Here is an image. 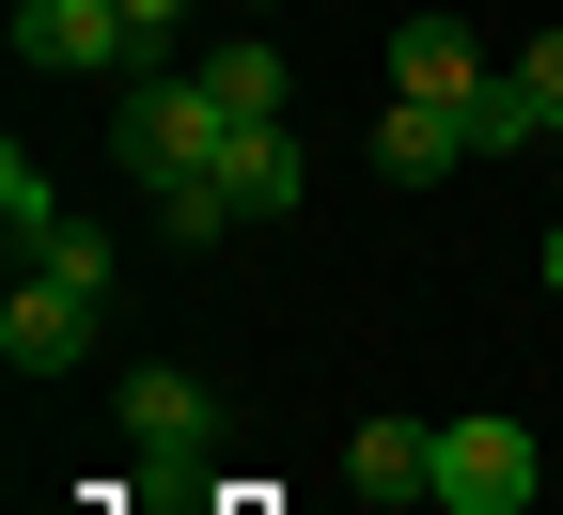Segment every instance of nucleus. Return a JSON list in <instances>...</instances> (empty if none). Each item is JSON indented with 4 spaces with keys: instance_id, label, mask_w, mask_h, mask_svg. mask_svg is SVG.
I'll list each match as a JSON object with an SVG mask.
<instances>
[{
    "instance_id": "nucleus-17",
    "label": "nucleus",
    "mask_w": 563,
    "mask_h": 515,
    "mask_svg": "<svg viewBox=\"0 0 563 515\" xmlns=\"http://www.w3.org/2000/svg\"><path fill=\"white\" fill-rule=\"evenodd\" d=\"M532 266H548V298H563V219H548V250H532Z\"/></svg>"
},
{
    "instance_id": "nucleus-2",
    "label": "nucleus",
    "mask_w": 563,
    "mask_h": 515,
    "mask_svg": "<svg viewBox=\"0 0 563 515\" xmlns=\"http://www.w3.org/2000/svg\"><path fill=\"white\" fill-rule=\"evenodd\" d=\"M16 63L32 79H141L125 0H16Z\"/></svg>"
},
{
    "instance_id": "nucleus-1",
    "label": "nucleus",
    "mask_w": 563,
    "mask_h": 515,
    "mask_svg": "<svg viewBox=\"0 0 563 515\" xmlns=\"http://www.w3.org/2000/svg\"><path fill=\"white\" fill-rule=\"evenodd\" d=\"M220 141H235V110L203 94V79H173V63L110 79V157H125L141 188H173V172H220Z\"/></svg>"
},
{
    "instance_id": "nucleus-8",
    "label": "nucleus",
    "mask_w": 563,
    "mask_h": 515,
    "mask_svg": "<svg viewBox=\"0 0 563 515\" xmlns=\"http://www.w3.org/2000/svg\"><path fill=\"white\" fill-rule=\"evenodd\" d=\"M344 484L361 500H439V422H361L344 437Z\"/></svg>"
},
{
    "instance_id": "nucleus-3",
    "label": "nucleus",
    "mask_w": 563,
    "mask_h": 515,
    "mask_svg": "<svg viewBox=\"0 0 563 515\" xmlns=\"http://www.w3.org/2000/svg\"><path fill=\"white\" fill-rule=\"evenodd\" d=\"M110 344V298H79V281H16V298H0V359H16V376H79V359Z\"/></svg>"
},
{
    "instance_id": "nucleus-14",
    "label": "nucleus",
    "mask_w": 563,
    "mask_h": 515,
    "mask_svg": "<svg viewBox=\"0 0 563 515\" xmlns=\"http://www.w3.org/2000/svg\"><path fill=\"white\" fill-rule=\"evenodd\" d=\"M0 219H16V250H47V235H63V188H47L32 157H0Z\"/></svg>"
},
{
    "instance_id": "nucleus-5",
    "label": "nucleus",
    "mask_w": 563,
    "mask_h": 515,
    "mask_svg": "<svg viewBox=\"0 0 563 515\" xmlns=\"http://www.w3.org/2000/svg\"><path fill=\"white\" fill-rule=\"evenodd\" d=\"M439 500L454 515H517L532 500V422H439Z\"/></svg>"
},
{
    "instance_id": "nucleus-4",
    "label": "nucleus",
    "mask_w": 563,
    "mask_h": 515,
    "mask_svg": "<svg viewBox=\"0 0 563 515\" xmlns=\"http://www.w3.org/2000/svg\"><path fill=\"white\" fill-rule=\"evenodd\" d=\"M110 422H125V454H157V469H188L203 437H220V391H203V376H173V359H141V376L110 391Z\"/></svg>"
},
{
    "instance_id": "nucleus-9",
    "label": "nucleus",
    "mask_w": 563,
    "mask_h": 515,
    "mask_svg": "<svg viewBox=\"0 0 563 515\" xmlns=\"http://www.w3.org/2000/svg\"><path fill=\"white\" fill-rule=\"evenodd\" d=\"M454 157H470V125H454V110H422V94L376 110V172H391V188H439Z\"/></svg>"
},
{
    "instance_id": "nucleus-12",
    "label": "nucleus",
    "mask_w": 563,
    "mask_h": 515,
    "mask_svg": "<svg viewBox=\"0 0 563 515\" xmlns=\"http://www.w3.org/2000/svg\"><path fill=\"white\" fill-rule=\"evenodd\" d=\"M157 235H188V250H203V235H235V203H220V172H173V188H157Z\"/></svg>"
},
{
    "instance_id": "nucleus-10",
    "label": "nucleus",
    "mask_w": 563,
    "mask_h": 515,
    "mask_svg": "<svg viewBox=\"0 0 563 515\" xmlns=\"http://www.w3.org/2000/svg\"><path fill=\"white\" fill-rule=\"evenodd\" d=\"M203 94H220L235 125H282V110H298V79H282V47H266V32H235V47H203Z\"/></svg>"
},
{
    "instance_id": "nucleus-11",
    "label": "nucleus",
    "mask_w": 563,
    "mask_h": 515,
    "mask_svg": "<svg viewBox=\"0 0 563 515\" xmlns=\"http://www.w3.org/2000/svg\"><path fill=\"white\" fill-rule=\"evenodd\" d=\"M454 125H470V157H532V141H548V110L517 94V63H501V79H485V94H470Z\"/></svg>"
},
{
    "instance_id": "nucleus-13",
    "label": "nucleus",
    "mask_w": 563,
    "mask_h": 515,
    "mask_svg": "<svg viewBox=\"0 0 563 515\" xmlns=\"http://www.w3.org/2000/svg\"><path fill=\"white\" fill-rule=\"evenodd\" d=\"M32 266H47V281H79V298H110V266H125V250H110V235H95V219H63V235H47V250H32Z\"/></svg>"
},
{
    "instance_id": "nucleus-6",
    "label": "nucleus",
    "mask_w": 563,
    "mask_h": 515,
    "mask_svg": "<svg viewBox=\"0 0 563 515\" xmlns=\"http://www.w3.org/2000/svg\"><path fill=\"white\" fill-rule=\"evenodd\" d=\"M485 79H501V63L470 47V16H407V32H391V94H422V110H470Z\"/></svg>"
},
{
    "instance_id": "nucleus-7",
    "label": "nucleus",
    "mask_w": 563,
    "mask_h": 515,
    "mask_svg": "<svg viewBox=\"0 0 563 515\" xmlns=\"http://www.w3.org/2000/svg\"><path fill=\"white\" fill-rule=\"evenodd\" d=\"M298 188H313L298 125H235V141H220V203H235V219H298Z\"/></svg>"
},
{
    "instance_id": "nucleus-16",
    "label": "nucleus",
    "mask_w": 563,
    "mask_h": 515,
    "mask_svg": "<svg viewBox=\"0 0 563 515\" xmlns=\"http://www.w3.org/2000/svg\"><path fill=\"white\" fill-rule=\"evenodd\" d=\"M188 16H203V0H125V32H141V63H157V47H173Z\"/></svg>"
},
{
    "instance_id": "nucleus-15",
    "label": "nucleus",
    "mask_w": 563,
    "mask_h": 515,
    "mask_svg": "<svg viewBox=\"0 0 563 515\" xmlns=\"http://www.w3.org/2000/svg\"><path fill=\"white\" fill-rule=\"evenodd\" d=\"M517 94H532V110H548V141H563V32H532V47H517Z\"/></svg>"
}]
</instances>
